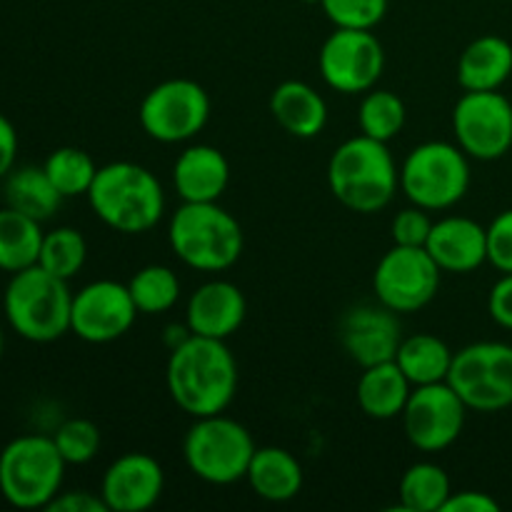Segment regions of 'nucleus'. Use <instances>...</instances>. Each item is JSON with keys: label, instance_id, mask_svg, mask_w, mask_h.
<instances>
[{"label": "nucleus", "instance_id": "f257e3e1", "mask_svg": "<svg viewBox=\"0 0 512 512\" xmlns=\"http://www.w3.org/2000/svg\"><path fill=\"white\" fill-rule=\"evenodd\" d=\"M165 383L173 403L190 418L218 415L238 393V363L225 340L190 333L170 348Z\"/></svg>", "mask_w": 512, "mask_h": 512}, {"label": "nucleus", "instance_id": "f03ea898", "mask_svg": "<svg viewBox=\"0 0 512 512\" xmlns=\"http://www.w3.org/2000/svg\"><path fill=\"white\" fill-rule=\"evenodd\" d=\"M328 185L340 205L360 215L388 208L400 188V170L383 140L355 135L335 148L328 163Z\"/></svg>", "mask_w": 512, "mask_h": 512}, {"label": "nucleus", "instance_id": "7ed1b4c3", "mask_svg": "<svg viewBox=\"0 0 512 512\" xmlns=\"http://www.w3.org/2000/svg\"><path fill=\"white\" fill-rule=\"evenodd\" d=\"M93 213L108 228L125 235L153 230L165 213V193L160 180L148 168L128 160L98 168L88 190Z\"/></svg>", "mask_w": 512, "mask_h": 512}, {"label": "nucleus", "instance_id": "20e7f679", "mask_svg": "<svg viewBox=\"0 0 512 512\" xmlns=\"http://www.w3.org/2000/svg\"><path fill=\"white\" fill-rule=\"evenodd\" d=\"M168 240L188 268L220 273L243 255L245 235L238 218L218 203H183L170 218Z\"/></svg>", "mask_w": 512, "mask_h": 512}, {"label": "nucleus", "instance_id": "39448f33", "mask_svg": "<svg viewBox=\"0 0 512 512\" xmlns=\"http://www.w3.org/2000/svg\"><path fill=\"white\" fill-rule=\"evenodd\" d=\"M5 318L20 338L30 343H53L70 330L73 293L68 280L40 265L13 273L3 295Z\"/></svg>", "mask_w": 512, "mask_h": 512}, {"label": "nucleus", "instance_id": "423d86ee", "mask_svg": "<svg viewBox=\"0 0 512 512\" xmlns=\"http://www.w3.org/2000/svg\"><path fill=\"white\" fill-rule=\"evenodd\" d=\"M65 465L53 438L23 435L10 440L0 453V493L13 508H48L60 493Z\"/></svg>", "mask_w": 512, "mask_h": 512}, {"label": "nucleus", "instance_id": "0eeeda50", "mask_svg": "<svg viewBox=\"0 0 512 512\" xmlns=\"http://www.w3.org/2000/svg\"><path fill=\"white\" fill-rule=\"evenodd\" d=\"M253 435L238 420L223 413L195 418L183 440L185 465L195 478L210 485H233L245 480L255 455Z\"/></svg>", "mask_w": 512, "mask_h": 512}, {"label": "nucleus", "instance_id": "6e6552de", "mask_svg": "<svg viewBox=\"0 0 512 512\" xmlns=\"http://www.w3.org/2000/svg\"><path fill=\"white\" fill-rule=\"evenodd\" d=\"M400 190L423 210H448L470 190V160L460 145L428 140L400 165Z\"/></svg>", "mask_w": 512, "mask_h": 512}, {"label": "nucleus", "instance_id": "1a4fd4ad", "mask_svg": "<svg viewBox=\"0 0 512 512\" xmlns=\"http://www.w3.org/2000/svg\"><path fill=\"white\" fill-rule=\"evenodd\" d=\"M448 383L468 410H508L512 405V345L498 340L465 345L453 355Z\"/></svg>", "mask_w": 512, "mask_h": 512}, {"label": "nucleus", "instance_id": "9d476101", "mask_svg": "<svg viewBox=\"0 0 512 512\" xmlns=\"http://www.w3.org/2000/svg\"><path fill=\"white\" fill-rule=\"evenodd\" d=\"M210 95L190 78H170L158 83L140 100L138 120L145 135L158 143H185L208 125Z\"/></svg>", "mask_w": 512, "mask_h": 512}, {"label": "nucleus", "instance_id": "9b49d317", "mask_svg": "<svg viewBox=\"0 0 512 512\" xmlns=\"http://www.w3.org/2000/svg\"><path fill=\"white\" fill-rule=\"evenodd\" d=\"M440 273L443 270L425 248L393 245L375 265L373 290L378 303L393 313H418L438 295Z\"/></svg>", "mask_w": 512, "mask_h": 512}, {"label": "nucleus", "instance_id": "f8f14e48", "mask_svg": "<svg viewBox=\"0 0 512 512\" xmlns=\"http://www.w3.org/2000/svg\"><path fill=\"white\" fill-rule=\"evenodd\" d=\"M453 133L468 158L500 160L512 148V103L500 90H465L453 108Z\"/></svg>", "mask_w": 512, "mask_h": 512}, {"label": "nucleus", "instance_id": "ddd939ff", "mask_svg": "<svg viewBox=\"0 0 512 512\" xmlns=\"http://www.w3.org/2000/svg\"><path fill=\"white\" fill-rule=\"evenodd\" d=\"M318 68L325 83L338 93H368L383 75V43L373 30L335 28L320 48Z\"/></svg>", "mask_w": 512, "mask_h": 512}, {"label": "nucleus", "instance_id": "4468645a", "mask_svg": "<svg viewBox=\"0 0 512 512\" xmlns=\"http://www.w3.org/2000/svg\"><path fill=\"white\" fill-rule=\"evenodd\" d=\"M468 405L450 388V383L420 385L410 393L403 410V428L410 445L423 453H440L460 438Z\"/></svg>", "mask_w": 512, "mask_h": 512}, {"label": "nucleus", "instance_id": "2eb2a0df", "mask_svg": "<svg viewBox=\"0 0 512 512\" xmlns=\"http://www.w3.org/2000/svg\"><path fill=\"white\" fill-rule=\"evenodd\" d=\"M138 308L128 285L118 280H95L73 295L70 330L93 345L113 343L133 328Z\"/></svg>", "mask_w": 512, "mask_h": 512}, {"label": "nucleus", "instance_id": "dca6fc26", "mask_svg": "<svg viewBox=\"0 0 512 512\" xmlns=\"http://www.w3.org/2000/svg\"><path fill=\"white\" fill-rule=\"evenodd\" d=\"M340 343L348 358L360 368L395 360L403 333L398 313L378 305H355L340 320Z\"/></svg>", "mask_w": 512, "mask_h": 512}, {"label": "nucleus", "instance_id": "f3484780", "mask_svg": "<svg viewBox=\"0 0 512 512\" xmlns=\"http://www.w3.org/2000/svg\"><path fill=\"white\" fill-rule=\"evenodd\" d=\"M165 488L163 465L148 453H125L108 465L100 495L113 512H145Z\"/></svg>", "mask_w": 512, "mask_h": 512}, {"label": "nucleus", "instance_id": "a211bd4d", "mask_svg": "<svg viewBox=\"0 0 512 512\" xmlns=\"http://www.w3.org/2000/svg\"><path fill=\"white\" fill-rule=\"evenodd\" d=\"M425 250L443 273L468 275L488 263V228L473 218L450 215L433 223Z\"/></svg>", "mask_w": 512, "mask_h": 512}, {"label": "nucleus", "instance_id": "6ab92c4d", "mask_svg": "<svg viewBox=\"0 0 512 512\" xmlns=\"http://www.w3.org/2000/svg\"><path fill=\"white\" fill-rule=\"evenodd\" d=\"M245 315H248V300L243 290L230 280H210L190 295L185 323L188 333L193 335L228 340L230 335L238 333Z\"/></svg>", "mask_w": 512, "mask_h": 512}, {"label": "nucleus", "instance_id": "aec40b11", "mask_svg": "<svg viewBox=\"0 0 512 512\" xmlns=\"http://www.w3.org/2000/svg\"><path fill=\"white\" fill-rule=\"evenodd\" d=\"M173 183L183 203H218L230 183V163L213 145H190L173 165Z\"/></svg>", "mask_w": 512, "mask_h": 512}, {"label": "nucleus", "instance_id": "412c9836", "mask_svg": "<svg viewBox=\"0 0 512 512\" xmlns=\"http://www.w3.org/2000/svg\"><path fill=\"white\" fill-rule=\"evenodd\" d=\"M270 115L288 135L310 140L328 125V103L313 85L285 80L270 95Z\"/></svg>", "mask_w": 512, "mask_h": 512}, {"label": "nucleus", "instance_id": "4be33fe9", "mask_svg": "<svg viewBox=\"0 0 512 512\" xmlns=\"http://www.w3.org/2000/svg\"><path fill=\"white\" fill-rule=\"evenodd\" d=\"M512 75V45L500 35H480L458 58L463 90H500Z\"/></svg>", "mask_w": 512, "mask_h": 512}, {"label": "nucleus", "instance_id": "5701e85b", "mask_svg": "<svg viewBox=\"0 0 512 512\" xmlns=\"http://www.w3.org/2000/svg\"><path fill=\"white\" fill-rule=\"evenodd\" d=\"M410 393H413V383L405 378L395 360L363 368L358 388H355L360 410L373 420H393L403 415Z\"/></svg>", "mask_w": 512, "mask_h": 512}, {"label": "nucleus", "instance_id": "b1692460", "mask_svg": "<svg viewBox=\"0 0 512 512\" xmlns=\"http://www.w3.org/2000/svg\"><path fill=\"white\" fill-rule=\"evenodd\" d=\"M245 480L258 498L268 503H288L303 490V465L290 450L268 445L255 450Z\"/></svg>", "mask_w": 512, "mask_h": 512}, {"label": "nucleus", "instance_id": "393cba45", "mask_svg": "<svg viewBox=\"0 0 512 512\" xmlns=\"http://www.w3.org/2000/svg\"><path fill=\"white\" fill-rule=\"evenodd\" d=\"M453 355L455 353L448 348V343L440 340L438 335L418 333L403 338L398 353H395V363L400 365L405 378L413 383V388H420V385L445 383L450 365H453Z\"/></svg>", "mask_w": 512, "mask_h": 512}, {"label": "nucleus", "instance_id": "a878e982", "mask_svg": "<svg viewBox=\"0 0 512 512\" xmlns=\"http://www.w3.org/2000/svg\"><path fill=\"white\" fill-rule=\"evenodd\" d=\"M3 193L8 208L30 215L38 223L53 218L58 213L60 203H63V195L58 193V188L48 178L45 168H35V165L10 170L5 175Z\"/></svg>", "mask_w": 512, "mask_h": 512}, {"label": "nucleus", "instance_id": "bb28decb", "mask_svg": "<svg viewBox=\"0 0 512 512\" xmlns=\"http://www.w3.org/2000/svg\"><path fill=\"white\" fill-rule=\"evenodd\" d=\"M43 235L40 223L30 215L13 208L0 210V270L20 273L30 265H38Z\"/></svg>", "mask_w": 512, "mask_h": 512}, {"label": "nucleus", "instance_id": "cd10ccee", "mask_svg": "<svg viewBox=\"0 0 512 512\" xmlns=\"http://www.w3.org/2000/svg\"><path fill=\"white\" fill-rule=\"evenodd\" d=\"M450 478L440 465L415 463L403 473L398 485L400 505L410 512H438L450 498Z\"/></svg>", "mask_w": 512, "mask_h": 512}, {"label": "nucleus", "instance_id": "c85d7f7f", "mask_svg": "<svg viewBox=\"0 0 512 512\" xmlns=\"http://www.w3.org/2000/svg\"><path fill=\"white\" fill-rule=\"evenodd\" d=\"M138 313L160 315L168 313L180 298V280L168 265H145L128 283Z\"/></svg>", "mask_w": 512, "mask_h": 512}, {"label": "nucleus", "instance_id": "c756f323", "mask_svg": "<svg viewBox=\"0 0 512 512\" xmlns=\"http://www.w3.org/2000/svg\"><path fill=\"white\" fill-rule=\"evenodd\" d=\"M405 118H408L405 103L393 90L373 88L360 100L358 125L360 133L368 135V138L390 143L405 128Z\"/></svg>", "mask_w": 512, "mask_h": 512}, {"label": "nucleus", "instance_id": "7c9ffc66", "mask_svg": "<svg viewBox=\"0 0 512 512\" xmlns=\"http://www.w3.org/2000/svg\"><path fill=\"white\" fill-rule=\"evenodd\" d=\"M85 258H88V243L80 230L65 225V228H55L43 235L38 265L48 273L63 280L75 278L83 270Z\"/></svg>", "mask_w": 512, "mask_h": 512}, {"label": "nucleus", "instance_id": "2f4dec72", "mask_svg": "<svg viewBox=\"0 0 512 512\" xmlns=\"http://www.w3.org/2000/svg\"><path fill=\"white\" fill-rule=\"evenodd\" d=\"M43 168L63 198L88 195L90 185H93L95 175H98V165L80 148L53 150Z\"/></svg>", "mask_w": 512, "mask_h": 512}, {"label": "nucleus", "instance_id": "473e14b6", "mask_svg": "<svg viewBox=\"0 0 512 512\" xmlns=\"http://www.w3.org/2000/svg\"><path fill=\"white\" fill-rule=\"evenodd\" d=\"M55 448L60 450L68 465H85L98 455L100 450V430L93 420L70 418L55 430Z\"/></svg>", "mask_w": 512, "mask_h": 512}, {"label": "nucleus", "instance_id": "72a5a7b5", "mask_svg": "<svg viewBox=\"0 0 512 512\" xmlns=\"http://www.w3.org/2000/svg\"><path fill=\"white\" fill-rule=\"evenodd\" d=\"M335 28L373 30L388 13V0H320Z\"/></svg>", "mask_w": 512, "mask_h": 512}, {"label": "nucleus", "instance_id": "f704fd0d", "mask_svg": "<svg viewBox=\"0 0 512 512\" xmlns=\"http://www.w3.org/2000/svg\"><path fill=\"white\" fill-rule=\"evenodd\" d=\"M430 230H433V220L428 218V210L418 208V205L400 210L390 225L393 243L405 245V248H425Z\"/></svg>", "mask_w": 512, "mask_h": 512}, {"label": "nucleus", "instance_id": "c9c22d12", "mask_svg": "<svg viewBox=\"0 0 512 512\" xmlns=\"http://www.w3.org/2000/svg\"><path fill=\"white\" fill-rule=\"evenodd\" d=\"M488 263L500 273H512V208L488 225Z\"/></svg>", "mask_w": 512, "mask_h": 512}, {"label": "nucleus", "instance_id": "e433bc0d", "mask_svg": "<svg viewBox=\"0 0 512 512\" xmlns=\"http://www.w3.org/2000/svg\"><path fill=\"white\" fill-rule=\"evenodd\" d=\"M50 512H108L103 495L88 493V490H70V493H58L48 503Z\"/></svg>", "mask_w": 512, "mask_h": 512}, {"label": "nucleus", "instance_id": "4c0bfd02", "mask_svg": "<svg viewBox=\"0 0 512 512\" xmlns=\"http://www.w3.org/2000/svg\"><path fill=\"white\" fill-rule=\"evenodd\" d=\"M488 313L500 328L512 330V273H503V278L490 288Z\"/></svg>", "mask_w": 512, "mask_h": 512}, {"label": "nucleus", "instance_id": "58836bf2", "mask_svg": "<svg viewBox=\"0 0 512 512\" xmlns=\"http://www.w3.org/2000/svg\"><path fill=\"white\" fill-rule=\"evenodd\" d=\"M440 512H500V503L488 493L480 490H460L450 493Z\"/></svg>", "mask_w": 512, "mask_h": 512}, {"label": "nucleus", "instance_id": "ea45409f", "mask_svg": "<svg viewBox=\"0 0 512 512\" xmlns=\"http://www.w3.org/2000/svg\"><path fill=\"white\" fill-rule=\"evenodd\" d=\"M18 155V133L5 115H0V178L13 170Z\"/></svg>", "mask_w": 512, "mask_h": 512}, {"label": "nucleus", "instance_id": "a19ab883", "mask_svg": "<svg viewBox=\"0 0 512 512\" xmlns=\"http://www.w3.org/2000/svg\"><path fill=\"white\" fill-rule=\"evenodd\" d=\"M3 345H5V340H3V330H0V358H3Z\"/></svg>", "mask_w": 512, "mask_h": 512}, {"label": "nucleus", "instance_id": "79ce46f5", "mask_svg": "<svg viewBox=\"0 0 512 512\" xmlns=\"http://www.w3.org/2000/svg\"><path fill=\"white\" fill-rule=\"evenodd\" d=\"M303 3H308V5H315V3H318V5H320V0H303Z\"/></svg>", "mask_w": 512, "mask_h": 512}]
</instances>
